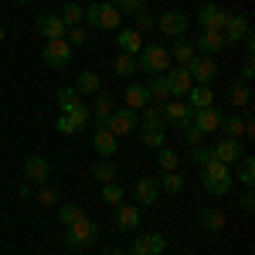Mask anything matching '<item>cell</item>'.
<instances>
[{
	"label": "cell",
	"instance_id": "cell-1",
	"mask_svg": "<svg viewBox=\"0 0 255 255\" xmlns=\"http://www.w3.org/2000/svg\"><path fill=\"white\" fill-rule=\"evenodd\" d=\"M96 242H99V225L89 215H82L79 221L65 225V249H72V252H85V249H92Z\"/></svg>",
	"mask_w": 255,
	"mask_h": 255
},
{
	"label": "cell",
	"instance_id": "cell-2",
	"mask_svg": "<svg viewBox=\"0 0 255 255\" xmlns=\"http://www.w3.org/2000/svg\"><path fill=\"white\" fill-rule=\"evenodd\" d=\"M201 184H204V191L208 194H228L232 191V184H235V174H232V167L228 163H221V160H208L204 167H201Z\"/></svg>",
	"mask_w": 255,
	"mask_h": 255
},
{
	"label": "cell",
	"instance_id": "cell-3",
	"mask_svg": "<svg viewBox=\"0 0 255 255\" xmlns=\"http://www.w3.org/2000/svg\"><path fill=\"white\" fill-rule=\"evenodd\" d=\"M136 68L143 75H163V72H170V48L157 44V41L143 44L136 55Z\"/></svg>",
	"mask_w": 255,
	"mask_h": 255
},
{
	"label": "cell",
	"instance_id": "cell-4",
	"mask_svg": "<svg viewBox=\"0 0 255 255\" xmlns=\"http://www.w3.org/2000/svg\"><path fill=\"white\" fill-rule=\"evenodd\" d=\"M85 20H89L92 27H99V31H119V27H123V14H119L113 3H106V0H89Z\"/></svg>",
	"mask_w": 255,
	"mask_h": 255
},
{
	"label": "cell",
	"instance_id": "cell-5",
	"mask_svg": "<svg viewBox=\"0 0 255 255\" xmlns=\"http://www.w3.org/2000/svg\"><path fill=\"white\" fill-rule=\"evenodd\" d=\"M139 126V113H133V109H113V116L106 119V126H99V129H109L113 136H129L133 129Z\"/></svg>",
	"mask_w": 255,
	"mask_h": 255
},
{
	"label": "cell",
	"instance_id": "cell-6",
	"mask_svg": "<svg viewBox=\"0 0 255 255\" xmlns=\"http://www.w3.org/2000/svg\"><path fill=\"white\" fill-rule=\"evenodd\" d=\"M41 61H44L48 68H65V65L72 61V44H68L65 38L44 41V48H41Z\"/></svg>",
	"mask_w": 255,
	"mask_h": 255
},
{
	"label": "cell",
	"instance_id": "cell-7",
	"mask_svg": "<svg viewBox=\"0 0 255 255\" xmlns=\"http://www.w3.org/2000/svg\"><path fill=\"white\" fill-rule=\"evenodd\" d=\"M160 109H163V123L174 126V129H184V126L194 119V109H191L184 99H170V102H163Z\"/></svg>",
	"mask_w": 255,
	"mask_h": 255
},
{
	"label": "cell",
	"instance_id": "cell-8",
	"mask_svg": "<svg viewBox=\"0 0 255 255\" xmlns=\"http://www.w3.org/2000/svg\"><path fill=\"white\" fill-rule=\"evenodd\" d=\"M187 27H191V17H187L184 10H163L157 17V31L170 34V38H184Z\"/></svg>",
	"mask_w": 255,
	"mask_h": 255
},
{
	"label": "cell",
	"instance_id": "cell-9",
	"mask_svg": "<svg viewBox=\"0 0 255 255\" xmlns=\"http://www.w3.org/2000/svg\"><path fill=\"white\" fill-rule=\"evenodd\" d=\"M187 72H191L194 85H211V82L218 79V61L211 58V55H197V58L187 65Z\"/></svg>",
	"mask_w": 255,
	"mask_h": 255
},
{
	"label": "cell",
	"instance_id": "cell-10",
	"mask_svg": "<svg viewBox=\"0 0 255 255\" xmlns=\"http://www.w3.org/2000/svg\"><path fill=\"white\" fill-rule=\"evenodd\" d=\"M225 20H228V10H225V7H218V3H201V10H197L201 31H225Z\"/></svg>",
	"mask_w": 255,
	"mask_h": 255
},
{
	"label": "cell",
	"instance_id": "cell-11",
	"mask_svg": "<svg viewBox=\"0 0 255 255\" xmlns=\"http://www.w3.org/2000/svg\"><path fill=\"white\" fill-rule=\"evenodd\" d=\"M34 31H38L44 41H55V38H65L68 27H65V20H61L58 14H48V10H44V14H38V20H34Z\"/></svg>",
	"mask_w": 255,
	"mask_h": 255
},
{
	"label": "cell",
	"instance_id": "cell-12",
	"mask_svg": "<svg viewBox=\"0 0 255 255\" xmlns=\"http://www.w3.org/2000/svg\"><path fill=\"white\" fill-rule=\"evenodd\" d=\"M133 197H136L139 208H150V204L160 201V184L153 180V177H139L136 184H133Z\"/></svg>",
	"mask_w": 255,
	"mask_h": 255
},
{
	"label": "cell",
	"instance_id": "cell-13",
	"mask_svg": "<svg viewBox=\"0 0 255 255\" xmlns=\"http://www.w3.org/2000/svg\"><path fill=\"white\" fill-rule=\"evenodd\" d=\"M167 85H170V99H187V92L194 89V79H191L187 68L177 65L174 72H167Z\"/></svg>",
	"mask_w": 255,
	"mask_h": 255
},
{
	"label": "cell",
	"instance_id": "cell-14",
	"mask_svg": "<svg viewBox=\"0 0 255 255\" xmlns=\"http://www.w3.org/2000/svg\"><path fill=\"white\" fill-rule=\"evenodd\" d=\"M194 48H197V55H211V58H215L218 51H225V48H228V41H225L221 31H201L197 41H194Z\"/></svg>",
	"mask_w": 255,
	"mask_h": 255
},
{
	"label": "cell",
	"instance_id": "cell-15",
	"mask_svg": "<svg viewBox=\"0 0 255 255\" xmlns=\"http://www.w3.org/2000/svg\"><path fill=\"white\" fill-rule=\"evenodd\" d=\"M133 252H139V255H163L167 252V238L160 235V232H146V235L133 238Z\"/></svg>",
	"mask_w": 255,
	"mask_h": 255
},
{
	"label": "cell",
	"instance_id": "cell-16",
	"mask_svg": "<svg viewBox=\"0 0 255 255\" xmlns=\"http://www.w3.org/2000/svg\"><path fill=\"white\" fill-rule=\"evenodd\" d=\"M221 34H225L228 48H232V44H242V41L249 38L252 31H249V20L242 17V14H228V20H225V31H221Z\"/></svg>",
	"mask_w": 255,
	"mask_h": 255
},
{
	"label": "cell",
	"instance_id": "cell-17",
	"mask_svg": "<svg viewBox=\"0 0 255 255\" xmlns=\"http://www.w3.org/2000/svg\"><path fill=\"white\" fill-rule=\"evenodd\" d=\"M211 153H215V160H221V163H228V167H232V163H238V157H242L245 150H242V143H238V139L221 136L215 146H211Z\"/></svg>",
	"mask_w": 255,
	"mask_h": 255
},
{
	"label": "cell",
	"instance_id": "cell-18",
	"mask_svg": "<svg viewBox=\"0 0 255 255\" xmlns=\"http://www.w3.org/2000/svg\"><path fill=\"white\" fill-rule=\"evenodd\" d=\"M24 177H27V184H48L51 163H48L44 157H27L24 160Z\"/></svg>",
	"mask_w": 255,
	"mask_h": 255
},
{
	"label": "cell",
	"instance_id": "cell-19",
	"mask_svg": "<svg viewBox=\"0 0 255 255\" xmlns=\"http://www.w3.org/2000/svg\"><path fill=\"white\" fill-rule=\"evenodd\" d=\"M139 218H143L139 204H116V228L119 232H136Z\"/></svg>",
	"mask_w": 255,
	"mask_h": 255
},
{
	"label": "cell",
	"instance_id": "cell-20",
	"mask_svg": "<svg viewBox=\"0 0 255 255\" xmlns=\"http://www.w3.org/2000/svg\"><path fill=\"white\" fill-rule=\"evenodd\" d=\"M191 123L208 136V133H218V126H221V113H218L215 106H208V109H194V119H191Z\"/></svg>",
	"mask_w": 255,
	"mask_h": 255
},
{
	"label": "cell",
	"instance_id": "cell-21",
	"mask_svg": "<svg viewBox=\"0 0 255 255\" xmlns=\"http://www.w3.org/2000/svg\"><path fill=\"white\" fill-rule=\"evenodd\" d=\"M194 58H197L194 41H187V38H174V44H170V61H177L180 68H187V65H191Z\"/></svg>",
	"mask_w": 255,
	"mask_h": 255
},
{
	"label": "cell",
	"instance_id": "cell-22",
	"mask_svg": "<svg viewBox=\"0 0 255 255\" xmlns=\"http://www.w3.org/2000/svg\"><path fill=\"white\" fill-rule=\"evenodd\" d=\"M92 146H96V153L102 160H109V157H116V150H119V136H113L109 129H96L92 133Z\"/></svg>",
	"mask_w": 255,
	"mask_h": 255
},
{
	"label": "cell",
	"instance_id": "cell-23",
	"mask_svg": "<svg viewBox=\"0 0 255 255\" xmlns=\"http://www.w3.org/2000/svg\"><path fill=\"white\" fill-rule=\"evenodd\" d=\"M113 109H116V99L109 96V92H99V96H96V106H92V119H96V129H99V126H106V119L113 116Z\"/></svg>",
	"mask_w": 255,
	"mask_h": 255
},
{
	"label": "cell",
	"instance_id": "cell-24",
	"mask_svg": "<svg viewBox=\"0 0 255 255\" xmlns=\"http://www.w3.org/2000/svg\"><path fill=\"white\" fill-rule=\"evenodd\" d=\"M184 102H187L191 109H208V106H215V89H211V85H194Z\"/></svg>",
	"mask_w": 255,
	"mask_h": 255
},
{
	"label": "cell",
	"instance_id": "cell-25",
	"mask_svg": "<svg viewBox=\"0 0 255 255\" xmlns=\"http://www.w3.org/2000/svg\"><path fill=\"white\" fill-rule=\"evenodd\" d=\"M116 44L126 51V55H139V48H143V34H136L133 27H119V31H116Z\"/></svg>",
	"mask_w": 255,
	"mask_h": 255
},
{
	"label": "cell",
	"instance_id": "cell-26",
	"mask_svg": "<svg viewBox=\"0 0 255 255\" xmlns=\"http://www.w3.org/2000/svg\"><path fill=\"white\" fill-rule=\"evenodd\" d=\"M143 106H150V92H146V85H139V82L126 85V109L139 113Z\"/></svg>",
	"mask_w": 255,
	"mask_h": 255
},
{
	"label": "cell",
	"instance_id": "cell-27",
	"mask_svg": "<svg viewBox=\"0 0 255 255\" xmlns=\"http://www.w3.org/2000/svg\"><path fill=\"white\" fill-rule=\"evenodd\" d=\"M99 85H102L99 72L85 68V72H82L79 79H75V92H79V96H99Z\"/></svg>",
	"mask_w": 255,
	"mask_h": 255
},
{
	"label": "cell",
	"instance_id": "cell-28",
	"mask_svg": "<svg viewBox=\"0 0 255 255\" xmlns=\"http://www.w3.org/2000/svg\"><path fill=\"white\" fill-rule=\"evenodd\" d=\"M228 99H232L235 109L252 106V89H249V82H232V85H228Z\"/></svg>",
	"mask_w": 255,
	"mask_h": 255
},
{
	"label": "cell",
	"instance_id": "cell-29",
	"mask_svg": "<svg viewBox=\"0 0 255 255\" xmlns=\"http://www.w3.org/2000/svg\"><path fill=\"white\" fill-rule=\"evenodd\" d=\"M139 143L150 146V150H160V146L167 143V129H163V126H143V129H139Z\"/></svg>",
	"mask_w": 255,
	"mask_h": 255
},
{
	"label": "cell",
	"instance_id": "cell-30",
	"mask_svg": "<svg viewBox=\"0 0 255 255\" xmlns=\"http://www.w3.org/2000/svg\"><path fill=\"white\" fill-rule=\"evenodd\" d=\"M218 133H225L228 139L245 136V119H242V116H221V126H218Z\"/></svg>",
	"mask_w": 255,
	"mask_h": 255
},
{
	"label": "cell",
	"instance_id": "cell-31",
	"mask_svg": "<svg viewBox=\"0 0 255 255\" xmlns=\"http://www.w3.org/2000/svg\"><path fill=\"white\" fill-rule=\"evenodd\" d=\"M157 184H160V194H180L184 191V177L177 174V170H163V177H160Z\"/></svg>",
	"mask_w": 255,
	"mask_h": 255
},
{
	"label": "cell",
	"instance_id": "cell-32",
	"mask_svg": "<svg viewBox=\"0 0 255 255\" xmlns=\"http://www.w3.org/2000/svg\"><path fill=\"white\" fill-rule=\"evenodd\" d=\"M61 20H65V27H79L82 20H85V10H82V3H75V0H68L65 7H61Z\"/></svg>",
	"mask_w": 255,
	"mask_h": 255
},
{
	"label": "cell",
	"instance_id": "cell-33",
	"mask_svg": "<svg viewBox=\"0 0 255 255\" xmlns=\"http://www.w3.org/2000/svg\"><path fill=\"white\" fill-rule=\"evenodd\" d=\"M201 228L221 232V228H225V211H221V208H204V211H201Z\"/></svg>",
	"mask_w": 255,
	"mask_h": 255
},
{
	"label": "cell",
	"instance_id": "cell-34",
	"mask_svg": "<svg viewBox=\"0 0 255 255\" xmlns=\"http://www.w3.org/2000/svg\"><path fill=\"white\" fill-rule=\"evenodd\" d=\"M61 116L72 119V126H75V129H85V126L92 123V109H89L85 102H79V106H72V109H68V113H61Z\"/></svg>",
	"mask_w": 255,
	"mask_h": 255
},
{
	"label": "cell",
	"instance_id": "cell-35",
	"mask_svg": "<svg viewBox=\"0 0 255 255\" xmlns=\"http://www.w3.org/2000/svg\"><path fill=\"white\" fill-rule=\"evenodd\" d=\"M55 102H58L61 113H68L72 106H79V102H82V96L75 92V85H61L58 92H55Z\"/></svg>",
	"mask_w": 255,
	"mask_h": 255
},
{
	"label": "cell",
	"instance_id": "cell-36",
	"mask_svg": "<svg viewBox=\"0 0 255 255\" xmlns=\"http://www.w3.org/2000/svg\"><path fill=\"white\" fill-rule=\"evenodd\" d=\"M146 92H150V99H157V102H170V85H167V72H163V75H153V82L146 85Z\"/></svg>",
	"mask_w": 255,
	"mask_h": 255
},
{
	"label": "cell",
	"instance_id": "cell-37",
	"mask_svg": "<svg viewBox=\"0 0 255 255\" xmlns=\"http://www.w3.org/2000/svg\"><path fill=\"white\" fill-rule=\"evenodd\" d=\"M113 72H116V75H123V79H126V75H136V72H139V68H136V55L119 51L116 61H113Z\"/></svg>",
	"mask_w": 255,
	"mask_h": 255
},
{
	"label": "cell",
	"instance_id": "cell-38",
	"mask_svg": "<svg viewBox=\"0 0 255 255\" xmlns=\"http://www.w3.org/2000/svg\"><path fill=\"white\" fill-rule=\"evenodd\" d=\"M92 177H96L99 184H113L116 180V163L113 160H96L92 163Z\"/></svg>",
	"mask_w": 255,
	"mask_h": 255
},
{
	"label": "cell",
	"instance_id": "cell-39",
	"mask_svg": "<svg viewBox=\"0 0 255 255\" xmlns=\"http://www.w3.org/2000/svg\"><path fill=\"white\" fill-rule=\"evenodd\" d=\"M238 184H245V187H252V184H255V160L249 157V153L238 157Z\"/></svg>",
	"mask_w": 255,
	"mask_h": 255
},
{
	"label": "cell",
	"instance_id": "cell-40",
	"mask_svg": "<svg viewBox=\"0 0 255 255\" xmlns=\"http://www.w3.org/2000/svg\"><path fill=\"white\" fill-rule=\"evenodd\" d=\"M123 197H126V187H123V184H116V180H113V184H102V201H106V204L116 208V204H123Z\"/></svg>",
	"mask_w": 255,
	"mask_h": 255
},
{
	"label": "cell",
	"instance_id": "cell-41",
	"mask_svg": "<svg viewBox=\"0 0 255 255\" xmlns=\"http://www.w3.org/2000/svg\"><path fill=\"white\" fill-rule=\"evenodd\" d=\"M139 119H143V126H163V109L160 106H143Z\"/></svg>",
	"mask_w": 255,
	"mask_h": 255
},
{
	"label": "cell",
	"instance_id": "cell-42",
	"mask_svg": "<svg viewBox=\"0 0 255 255\" xmlns=\"http://www.w3.org/2000/svg\"><path fill=\"white\" fill-rule=\"evenodd\" d=\"M157 160H160V170H177V167H180V157H177L170 146H160Z\"/></svg>",
	"mask_w": 255,
	"mask_h": 255
},
{
	"label": "cell",
	"instance_id": "cell-43",
	"mask_svg": "<svg viewBox=\"0 0 255 255\" xmlns=\"http://www.w3.org/2000/svg\"><path fill=\"white\" fill-rule=\"evenodd\" d=\"M109 3H113V7H116L119 14H133V17H136L139 10H143V7H146V0H109Z\"/></svg>",
	"mask_w": 255,
	"mask_h": 255
},
{
	"label": "cell",
	"instance_id": "cell-44",
	"mask_svg": "<svg viewBox=\"0 0 255 255\" xmlns=\"http://www.w3.org/2000/svg\"><path fill=\"white\" fill-rule=\"evenodd\" d=\"M85 215L79 204H61L58 208V218H61V225H72V221H79V218Z\"/></svg>",
	"mask_w": 255,
	"mask_h": 255
},
{
	"label": "cell",
	"instance_id": "cell-45",
	"mask_svg": "<svg viewBox=\"0 0 255 255\" xmlns=\"http://www.w3.org/2000/svg\"><path fill=\"white\" fill-rule=\"evenodd\" d=\"M34 197H38L44 208H51V204H58V191L55 187H48V184H41L38 191H34Z\"/></svg>",
	"mask_w": 255,
	"mask_h": 255
},
{
	"label": "cell",
	"instance_id": "cell-46",
	"mask_svg": "<svg viewBox=\"0 0 255 255\" xmlns=\"http://www.w3.org/2000/svg\"><path fill=\"white\" fill-rule=\"evenodd\" d=\"M184 139H187V146H201V143H204V133H201V129H197L194 123H187V126H184Z\"/></svg>",
	"mask_w": 255,
	"mask_h": 255
},
{
	"label": "cell",
	"instance_id": "cell-47",
	"mask_svg": "<svg viewBox=\"0 0 255 255\" xmlns=\"http://www.w3.org/2000/svg\"><path fill=\"white\" fill-rule=\"evenodd\" d=\"M153 27H157V20L150 17V14H143V10H139V14H136V27H133V31H136V34H150Z\"/></svg>",
	"mask_w": 255,
	"mask_h": 255
},
{
	"label": "cell",
	"instance_id": "cell-48",
	"mask_svg": "<svg viewBox=\"0 0 255 255\" xmlns=\"http://www.w3.org/2000/svg\"><path fill=\"white\" fill-rule=\"evenodd\" d=\"M65 41H68V44H85V41H89V31H85V27H68V31H65Z\"/></svg>",
	"mask_w": 255,
	"mask_h": 255
},
{
	"label": "cell",
	"instance_id": "cell-49",
	"mask_svg": "<svg viewBox=\"0 0 255 255\" xmlns=\"http://www.w3.org/2000/svg\"><path fill=\"white\" fill-rule=\"evenodd\" d=\"M211 157H215V153H211V146H191V160H194L197 167H204Z\"/></svg>",
	"mask_w": 255,
	"mask_h": 255
},
{
	"label": "cell",
	"instance_id": "cell-50",
	"mask_svg": "<svg viewBox=\"0 0 255 255\" xmlns=\"http://www.w3.org/2000/svg\"><path fill=\"white\" fill-rule=\"evenodd\" d=\"M252 79H255V58L245 55V61H242V82H252Z\"/></svg>",
	"mask_w": 255,
	"mask_h": 255
},
{
	"label": "cell",
	"instance_id": "cell-51",
	"mask_svg": "<svg viewBox=\"0 0 255 255\" xmlns=\"http://www.w3.org/2000/svg\"><path fill=\"white\" fill-rule=\"evenodd\" d=\"M55 129H58V133H65V136H75V133H79V129L72 126V119H68V116H58V123H55Z\"/></svg>",
	"mask_w": 255,
	"mask_h": 255
},
{
	"label": "cell",
	"instance_id": "cell-52",
	"mask_svg": "<svg viewBox=\"0 0 255 255\" xmlns=\"http://www.w3.org/2000/svg\"><path fill=\"white\" fill-rule=\"evenodd\" d=\"M238 208H242V211H245V215H249V211H252V208H255V197H252V187H249V191H245V194H242V201H238Z\"/></svg>",
	"mask_w": 255,
	"mask_h": 255
},
{
	"label": "cell",
	"instance_id": "cell-53",
	"mask_svg": "<svg viewBox=\"0 0 255 255\" xmlns=\"http://www.w3.org/2000/svg\"><path fill=\"white\" fill-rule=\"evenodd\" d=\"M34 194V184H20V197H31Z\"/></svg>",
	"mask_w": 255,
	"mask_h": 255
},
{
	"label": "cell",
	"instance_id": "cell-54",
	"mask_svg": "<svg viewBox=\"0 0 255 255\" xmlns=\"http://www.w3.org/2000/svg\"><path fill=\"white\" fill-rule=\"evenodd\" d=\"M106 255H129L126 249H119V245H113V249H106Z\"/></svg>",
	"mask_w": 255,
	"mask_h": 255
},
{
	"label": "cell",
	"instance_id": "cell-55",
	"mask_svg": "<svg viewBox=\"0 0 255 255\" xmlns=\"http://www.w3.org/2000/svg\"><path fill=\"white\" fill-rule=\"evenodd\" d=\"M3 38H7V31H3V24H0V44H3Z\"/></svg>",
	"mask_w": 255,
	"mask_h": 255
},
{
	"label": "cell",
	"instance_id": "cell-56",
	"mask_svg": "<svg viewBox=\"0 0 255 255\" xmlns=\"http://www.w3.org/2000/svg\"><path fill=\"white\" fill-rule=\"evenodd\" d=\"M17 3H34V0H17Z\"/></svg>",
	"mask_w": 255,
	"mask_h": 255
},
{
	"label": "cell",
	"instance_id": "cell-57",
	"mask_svg": "<svg viewBox=\"0 0 255 255\" xmlns=\"http://www.w3.org/2000/svg\"><path fill=\"white\" fill-rule=\"evenodd\" d=\"M0 3H3V0H0Z\"/></svg>",
	"mask_w": 255,
	"mask_h": 255
}]
</instances>
